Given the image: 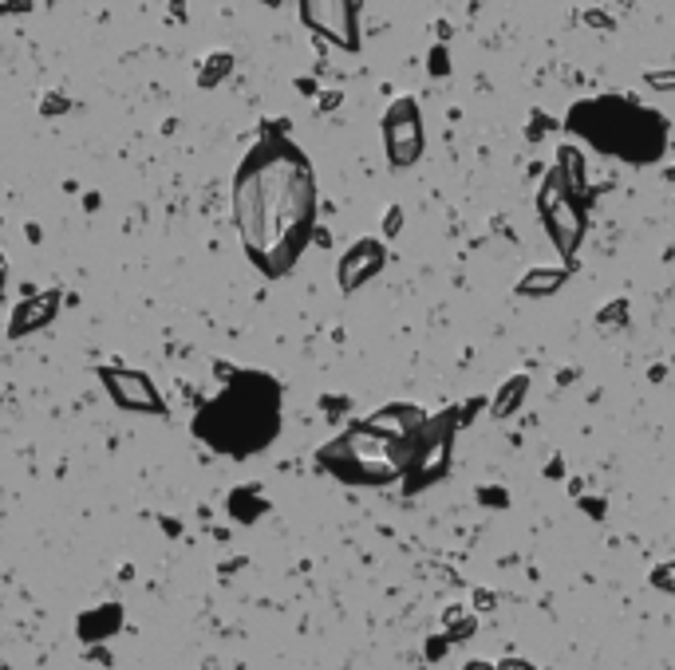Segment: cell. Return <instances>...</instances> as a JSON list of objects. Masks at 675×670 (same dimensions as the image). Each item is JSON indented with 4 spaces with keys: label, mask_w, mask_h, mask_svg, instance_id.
I'll list each match as a JSON object with an SVG mask.
<instances>
[{
    "label": "cell",
    "mask_w": 675,
    "mask_h": 670,
    "mask_svg": "<svg viewBox=\"0 0 675 670\" xmlns=\"http://www.w3.org/2000/svg\"><path fill=\"white\" fill-rule=\"evenodd\" d=\"M233 217L249 261L264 277L297 264L316 222V178L308 158L285 139H264L233 182Z\"/></svg>",
    "instance_id": "1"
},
{
    "label": "cell",
    "mask_w": 675,
    "mask_h": 670,
    "mask_svg": "<svg viewBox=\"0 0 675 670\" xmlns=\"http://www.w3.org/2000/svg\"><path fill=\"white\" fill-rule=\"evenodd\" d=\"M541 217H545V229H549V237L557 241L561 256H573L581 245V237H585V217H581V206L577 198L565 190L561 174L553 170L549 178H545L541 186Z\"/></svg>",
    "instance_id": "2"
},
{
    "label": "cell",
    "mask_w": 675,
    "mask_h": 670,
    "mask_svg": "<svg viewBox=\"0 0 675 670\" xmlns=\"http://www.w3.org/2000/svg\"><path fill=\"white\" fill-rule=\"evenodd\" d=\"M300 16L316 36L355 48L360 44V0H300Z\"/></svg>",
    "instance_id": "3"
},
{
    "label": "cell",
    "mask_w": 675,
    "mask_h": 670,
    "mask_svg": "<svg viewBox=\"0 0 675 670\" xmlns=\"http://www.w3.org/2000/svg\"><path fill=\"white\" fill-rule=\"evenodd\" d=\"M383 142H387V158L395 166H411L423 154V123H419L411 99H399L387 111V118H383Z\"/></svg>",
    "instance_id": "4"
},
{
    "label": "cell",
    "mask_w": 675,
    "mask_h": 670,
    "mask_svg": "<svg viewBox=\"0 0 675 670\" xmlns=\"http://www.w3.org/2000/svg\"><path fill=\"white\" fill-rule=\"evenodd\" d=\"M103 383H107V391L115 394L118 407H126V410H159V407H162V399H159V391H154V383L147 379V375H139V371L107 367V371H103Z\"/></svg>",
    "instance_id": "5"
},
{
    "label": "cell",
    "mask_w": 675,
    "mask_h": 670,
    "mask_svg": "<svg viewBox=\"0 0 675 670\" xmlns=\"http://www.w3.org/2000/svg\"><path fill=\"white\" fill-rule=\"evenodd\" d=\"M446 454H451V430L435 426L431 434L415 438V454L407 470L415 473V481H435L446 470Z\"/></svg>",
    "instance_id": "6"
},
{
    "label": "cell",
    "mask_w": 675,
    "mask_h": 670,
    "mask_svg": "<svg viewBox=\"0 0 675 670\" xmlns=\"http://www.w3.org/2000/svg\"><path fill=\"white\" fill-rule=\"evenodd\" d=\"M379 269H383V249H379V241H360V245H352V253L340 261V288H344V292L360 288V284L371 280Z\"/></svg>",
    "instance_id": "7"
},
{
    "label": "cell",
    "mask_w": 675,
    "mask_h": 670,
    "mask_svg": "<svg viewBox=\"0 0 675 670\" xmlns=\"http://www.w3.org/2000/svg\"><path fill=\"white\" fill-rule=\"evenodd\" d=\"M368 426L379 430V434H387V438H395V442H411V438L423 434L427 418L411 407H387V410H379L376 418H368Z\"/></svg>",
    "instance_id": "8"
},
{
    "label": "cell",
    "mask_w": 675,
    "mask_h": 670,
    "mask_svg": "<svg viewBox=\"0 0 675 670\" xmlns=\"http://www.w3.org/2000/svg\"><path fill=\"white\" fill-rule=\"evenodd\" d=\"M52 311H56V296H36V300H28V304L16 311L12 335H24L28 327H44V324L52 319Z\"/></svg>",
    "instance_id": "9"
},
{
    "label": "cell",
    "mask_w": 675,
    "mask_h": 670,
    "mask_svg": "<svg viewBox=\"0 0 675 670\" xmlns=\"http://www.w3.org/2000/svg\"><path fill=\"white\" fill-rule=\"evenodd\" d=\"M565 277H569L565 269H533L522 277L517 292H522V296H549V292H557L565 284Z\"/></svg>",
    "instance_id": "10"
},
{
    "label": "cell",
    "mask_w": 675,
    "mask_h": 670,
    "mask_svg": "<svg viewBox=\"0 0 675 670\" xmlns=\"http://www.w3.org/2000/svg\"><path fill=\"white\" fill-rule=\"evenodd\" d=\"M557 166H553V170H557L561 174V182H565V190H569V194L573 198H577V194H585V162H581V154L577 150H573V146H565V150L557 154Z\"/></svg>",
    "instance_id": "11"
},
{
    "label": "cell",
    "mask_w": 675,
    "mask_h": 670,
    "mask_svg": "<svg viewBox=\"0 0 675 670\" xmlns=\"http://www.w3.org/2000/svg\"><path fill=\"white\" fill-rule=\"evenodd\" d=\"M525 391H529V379H525V375H509V379L501 383L498 399H494V418H509V415H514V410L522 407Z\"/></svg>",
    "instance_id": "12"
},
{
    "label": "cell",
    "mask_w": 675,
    "mask_h": 670,
    "mask_svg": "<svg viewBox=\"0 0 675 670\" xmlns=\"http://www.w3.org/2000/svg\"><path fill=\"white\" fill-rule=\"evenodd\" d=\"M652 587H660V592L675 595V560H668V564H660L652 572Z\"/></svg>",
    "instance_id": "13"
},
{
    "label": "cell",
    "mask_w": 675,
    "mask_h": 670,
    "mask_svg": "<svg viewBox=\"0 0 675 670\" xmlns=\"http://www.w3.org/2000/svg\"><path fill=\"white\" fill-rule=\"evenodd\" d=\"M624 316H628V304H624V300H620V304H608L605 311H600V324H605V327H620V324H624Z\"/></svg>",
    "instance_id": "14"
},
{
    "label": "cell",
    "mask_w": 675,
    "mask_h": 670,
    "mask_svg": "<svg viewBox=\"0 0 675 670\" xmlns=\"http://www.w3.org/2000/svg\"><path fill=\"white\" fill-rule=\"evenodd\" d=\"M647 87L675 91V71H647Z\"/></svg>",
    "instance_id": "15"
},
{
    "label": "cell",
    "mask_w": 675,
    "mask_h": 670,
    "mask_svg": "<svg viewBox=\"0 0 675 670\" xmlns=\"http://www.w3.org/2000/svg\"><path fill=\"white\" fill-rule=\"evenodd\" d=\"M498 670H537V666L525 663V658H514V655H509V658H501V663H498Z\"/></svg>",
    "instance_id": "16"
},
{
    "label": "cell",
    "mask_w": 675,
    "mask_h": 670,
    "mask_svg": "<svg viewBox=\"0 0 675 670\" xmlns=\"http://www.w3.org/2000/svg\"><path fill=\"white\" fill-rule=\"evenodd\" d=\"M399 222H403V214H399V209H391V214H387V225H383V229H387V233H399Z\"/></svg>",
    "instance_id": "17"
},
{
    "label": "cell",
    "mask_w": 675,
    "mask_h": 670,
    "mask_svg": "<svg viewBox=\"0 0 675 670\" xmlns=\"http://www.w3.org/2000/svg\"><path fill=\"white\" fill-rule=\"evenodd\" d=\"M474 600H478V608H482V611H486V608L494 611V595H490V592H478V595H474Z\"/></svg>",
    "instance_id": "18"
},
{
    "label": "cell",
    "mask_w": 675,
    "mask_h": 670,
    "mask_svg": "<svg viewBox=\"0 0 675 670\" xmlns=\"http://www.w3.org/2000/svg\"><path fill=\"white\" fill-rule=\"evenodd\" d=\"M585 20H589V24H597V28H613V20H605V16H600V12H589Z\"/></svg>",
    "instance_id": "19"
},
{
    "label": "cell",
    "mask_w": 675,
    "mask_h": 670,
    "mask_svg": "<svg viewBox=\"0 0 675 670\" xmlns=\"http://www.w3.org/2000/svg\"><path fill=\"white\" fill-rule=\"evenodd\" d=\"M467 670H498V666H490V663H467Z\"/></svg>",
    "instance_id": "20"
}]
</instances>
